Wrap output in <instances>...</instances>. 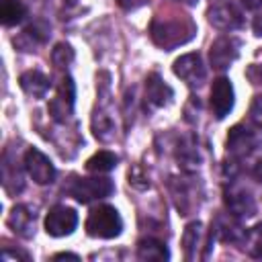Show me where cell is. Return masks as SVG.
Returning a JSON list of instances; mask_svg holds the SVG:
<instances>
[{"label": "cell", "mask_w": 262, "mask_h": 262, "mask_svg": "<svg viewBox=\"0 0 262 262\" xmlns=\"http://www.w3.org/2000/svg\"><path fill=\"white\" fill-rule=\"evenodd\" d=\"M194 33H196V27L188 16H180V18L156 16L149 25L151 41L166 51L188 43L194 37Z\"/></svg>", "instance_id": "cell-1"}, {"label": "cell", "mask_w": 262, "mask_h": 262, "mask_svg": "<svg viewBox=\"0 0 262 262\" xmlns=\"http://www.w3.org/2000/svg\"><path fill=\"white\" fill-rule=\"evenodd\" d=\"M123 219L113 205H98L90 211L86 219V233L100 239H113L121 235Z\"/></svg>", "instance_id": "cell-2"}, {"label": "cell", "mask_w": 262, "mask_h": 262, "mask_svg": "<svg viewBox=\"0 0 262 262\" xmlns=\"http://www.w3.org/2000/svg\"><path fill=\"white\" fill-rule=\"evenodd\" d=\"M115 184L111 178H102V176H92V178H78L72 176L70 184L66 186V192L70 196H74L78 203L88 205L96 199H104L108 194H113Z\"/></svg>", "instance_id": "cell-3"}, {"label": "cell", "mask_w": 262, "mask_h": 262, "mask_svg": "<svg viewBox=\"0 0 262 262\" xmlns=\"http://www.w3.org/2000/svg\"><path fill=\"white\" fill-rule=\"evenodd\" d=\"M207 20L217 31H235L244 27V14L231 0H217L207 10Z\"/></svg>", "instance_id": "cell-4"}, {"label": "cell", "mask_w": 262, "mask_h": 262, "mask_svg": "<svg viewBox=\"0 0 262 262\" xmlns=\"http://www.w3.org/2000/svg\"><path fill=\"white\" fill-rule=\"evenodd\" d=\"M223 201L227 211L235 217H252L256 213V201L252 192L239 182H229L223 188Z\"/></svg>", "instance_id": "cell-5"}, {"label": "cell", "mask_w": 262, "mask_h": 262, "mask_svg": "<svg viewBox=\"0 0 262 262\" xmlns=\"http://www.w3.org/2000/svg\"><path fill=\"white\" fill-rule=\"evenodd\" d=\"M172 70H174V74H176L182 82H186L190 88H199V86H203V82L207 80V68H205V63H203L201 53H184V55H180V57L174 61Z\"/></svg>", "instance_id": "cell-6"}, {"label": "cell", "mask_w": 262, "mask_h": 262, "mask_svg": "<svg viewBox=\"0 0 262 262\" xmlns=\"http://www.w3.org/2000/svg\"><path fill=\"white\" fill-rule=\"evenodd\" d=\"M78 225V213L72 207L55 205L49 209L45 217V231L51 237H63L70 235Z\"/></svg>", "instance_id": "cell-7"}, {"label": "cell", "mask_w": 262, "mask_h": 262, "mask_svg": "<svg viewBox=\"0 0 262 262\" xmlns=\"http://www.w3.org/2000/svg\"><path fill=\"white\" fill-rule=\"evenodd\" d=\"M23 164H25V170L29 172V176L37 184H51L55 180V166L51 164V160L41 149L29 147L25 151Z\"/></svg>", "instance_id": "cell-8"}, {"label": "cell", "mask_w": 262, "mask_h": 262, "mask_svg": "<svg viewBox=\"0 0 262 262\" xmlns=\"http://www.w3.org/2000/svg\"><path fill=\"white\" fill-rule=\"evenodd\" d=\"M74 98H76V86H74V80L70 76H63L59 88H57V94L55 98H51L49 102V115L53 121L57 123H63L70 119L72 111H74Z\"/></svg>", "instance_id": "cell-9"}, {"label": "cell", "mask_w": 262, "mask_h": 262, "mask_svg": "<svg viewBox=\"0 0 262 262\" xmlns=\"http://www.w3.org/2000/svg\"><path fill=\"white\" fill-rule=\"evenodd\" d=\"M260 145V139L254 131H250L244 125H235L229 129L227 135V154H231L235 160L248 158L250 154L256 151V147Z\"/></svg>", "instance_id": "cell-10"}, {"label": "cell", "mask_w": 262, "mask_h": 262, "mask_svg": "<svg viewBox=\"0 0 262 262\" xmlns=\"http://www.w3.org/2000/svg\"><path fill=\"white\" fill-rule=\"evenodd\" d=\"M239 39L235 37H219L217 41H213L211 45V51H209V57H211V66L219 72L227 70L239 55Z\"/></svg>", "instance_id": "cell-11"}, {"label": "cell", "mask_w": 262, "mask_h": 262, "mask_svg": "<svg viewBox=\"0 0 262 262\" xmlns=\"http://www.w3.org/2000/svg\"><path fill=\"white\" fill-rule=\"evenodd\" d=\"M233 108V86L229 78H217L211 86V111L215 119H225Z\"/></svg>", "instance_id": "cell-12"}, {"label": "cell", "mask_w": 262, "mask_h": 262, "mask_svg": "<svg viewBox=\"0 0 262 262\" xmlns=\"http://www.w3.org/2000/svg\"><path fill=\"white\" fill-rule=\"evenodd\" d=\"M215 237V233L211 231L209 237L205 235V229H203V223L201 221H192L184 227V233H182V246H184V256L186 260H194L199 258V250L205 246V252L209 256V250H211V239Z\"/></svg>", "instance_id": "cell-13"}, {"label": "cell", "mask_w": 262, "mask_h": 262, "mask_svg": "<svg viewBox=\"0 0 262 262\" xmlns=\"http://www.w3.org/2000/svg\"><path fill=\"white\" fill-rule=\"evenodd\" d=\"M174 96V90L160 78V74H149L145 80V104L151 108H162L170 104Z\"/></svg>", "instance_id": "cell-14"}, {"label": "cell", "mask_w": 262, "mask_h": 262, "mask_svg": "<svg viewBox=\"0 0 262 262\" xmlns=\"http://www.w3.org/2000/svg\"><path fill=\"white\" fill-rule=\"evenodd\" d=\"M211 231H213L221 242L244 244V239H246V231H248V229H244V227L239 225V221L235 219V215L229 213V217L219 215V217L215 219V223L211 225Z\"/></svg>", "instance_id": "cell-15"}, {"label": "cell", "mask_w": 262, "mask_h": 262, "mask_svg": "<svg viewBox=\"0 0 262 262\" xmlns=\"http://www.w3.org/2000/svg\"><path fill=\"white\" fill-rule=\"evenodd\" d=\"M6 223L12 229V233H16L18 237H33V233H35V213L27 205L12 207Z\"/></svg>", "instance_id": "cell-16"}, {"label": "cell", "mask_w": 262, "mask_h": 262, "mask_svg": "<svg viewBox=\"0 0 262 262\" xmlns=\"http://www.w3.org/2000/svg\"><path fill=\"white\" fill-rule=\"evenodd\" d=\"M51 29H49V25L45 23V20H35L33 25H29L16 39H14V45L16 47H20L23 51H35V47L37 45H41V43H45L47 39H49V33Z\"/></svg>", "instance_id": "cell-17"}, {"label": "cell", "mask_w": 262, "mask_h": 262, "mask_svg": "<svg viewBox=\"0 0 262 262\" xmlns=\"http://www.w3.org/2000/svg\"><path fill=\"white\" fill-rule=\"evenodd\" d=\"M18 82H20V88L33 98H43L47 94V90L51 88V80L39 70H29V72L20 74Z\"/></svg>", "instance_id": "cell-18"}, {"label": "cell", "mask_w": 262, "mask_h": 262, "mask_svg": "<svg viewBox=\"0 0 262 262\" xmlns=\"http://www.w3.org/2000/svg\"><path fill=\"white\" fill-rule=\"evenodd\" d=\"M137 258L143 262H164L170 258V252L164 242L156 237H141L137 242Z\"/></svg>", "instance_id": "cell-19"}, {"label": "cell", "mask_w": 262, "mask_h": 262, "mask_svg": "<svg viewBox=\"0 0 262 262\" xmlns=\"http://www.w3.org/2000/svg\"><path fill=\"white\" fill-rule=\"evenodd\" d=\"M170 188H172V194H174V201H176V207L182 215H188V211L196 205V190L194 188H188L184 180H176V182H170Z\"/></svg>", "instance_id": "cell-20"}, {"label": "cell", "mask_w": 262, "mask_h": 262, "mask_svg": "<svg viewBox=\"0 0 262 262\" xmlns=\"http://www.w3.org/2000/svg\"><path fill=\"white\" fill-rule=\"evenodd\" d=\"M27 16V4L23 0H2L0 2V20L4 27H14Z\"/></svg>", "instance_id": "cell-21"}, {"label": "cell", "mask_w": 262, "mask_h": 262, "mask_svg": "<svg viewBox=\"0 0 262 262\" xmlns=\"http://www.w3.org/2000/svg\"><path fill=\"white\" fill-rule=\"evenodd\" d=\"M92 131L100 141H111L115 137V121L104 108H96L92 115Z\"/></svg>", "instance_id": "cell-22"}, {"label": "cell", "mask_w": 262, "mask_h": 262, "mask_svg": "<svg viewBox=\"0 0 262 262\" xmlns=\"http://www.w3.org/2000/svg\"><path fill=\"white\" fill-rule=\"evenodd\" d=\"M117 164H119V158H117L113 151L100 149V151H96V154L86 162V170L100 174V172H111Z\"/></svg>", "instance_id": "cell-23"}, {"label": "cell", "mask_w": 262, "mask_h": 262, "mask_svg": "<svg viewBox=\"0 0 262 262\" xmlns=\"http://www.w3.org/2000/svg\"><path fill=\"white\" fill-rule=\"evenodd\" d=\"M244 248H246L248 256L262 260V223H258V225H254L252 229L246 231Z\"/></svg>", "instance_id": "cell-24"}, {"label": "cell", "mask_w": 262, "mask_h": 262, "mask_svg": "<svg viewBox=\"0 0 262 262\" xmlns=\"http://www.w3.org/2000/svg\"><path fill=\"white\" fill-rule=\"evenodd\" d=\"M178 160L186 166V164H199L201 162V149H199V143H194L192 137H186L180 145H178Z\"/></svg>", "instance_id": "cell-25"}, {"label": "cell", "mask_w": 262, "mask_h": 262, "mask_svg": "<svg viewBox=\"0 0 262 262\" xmlns=\"http://www.w3.org/2000/svg\"><path fill=\"white\" fill-rule=\"evenodd\" d=\"M51 61L57 66V68H66L74 61V49L70 43H57L51 51Z\"/></svg>", "instance_id": "cell-26"}, {"label": "cell", "mask_w": 262, "mask_h": 262, "mask_svg": "<svg viewBox=\"0 0 262 262\" xmlns=\"http://www.w3.org/2000/svg\"><path fill=\"white\" fill-rule=\"evenodd\" d=\"M129 184L135 186V188H147L149 180H147L145 174L139 170V166H133V168L129 170Z\"/></svg>", "instance_id": "cell-27"}, {"label": "cell", "mask_w": 262, "mask_h": 262, "mask_svg": "<svg viewBox=\"0 0 262 262\" xmlns=\"http://www.w3.org/2000/svg\"><path fill=\"white\" fill-rule=\"evenodd\" d=\"M250 119L254 125L262 127V94H256L250 104Z\"/></svg>", "instance_id": "cell-28"}, {"label": "cell", "mask_w": 262, "mask_h": 262, "mask_svg": "<svg viewBox=\"0 0 262 262\" xmlns=\"http://www.w3.org/2000/svg\"><path fill=\"white\" fill-rule=\"evenodd\" d=\"M12 260H29V256H27V254H18V252L4 250V252H2V262H12Z\"/></svg>", "instance_id": "cell-29"}, {"label": "cell", "mask_w": 262, "mask_h": 262, "mask_svg": "<svg viewBox=\"0 0 262 262\" xmlns=\"http://www.w3.org/2000/svg\"><path fill=\"white\" fill-rule=\"evenodd\" d=\"M117 2H119V6L125 8V10H135V8L143 6L147 0H117Z\"/></svg>", "instance_id": "cell-30"}, {"label": "cell", "mask_w": 262, "mask_h": 262, "mask_svg": "<svg viewBox=\"0 0 262 262\" xmlns=\"http://www.w3.org/2000/svg\"><path fill=\"white\" fill-rule=\"evenodd\" d=\"M239 2H242V6H246L248 10H256V8L262 6V0H239Z\"/></svg>", "instance_id": "cell-31"}, {"label": "cell", "mask_w": 262, "mask_h": 262, "mask_svg": "<svg viewBox=\"0 0 262 262\" xmlns=\"http://www.w3.org/2000/svg\"><path fill=\"white\" fill-rule=\"evenodd\" d=\"M252 176H254L258 182H262V160H260V162L254 166V170H252Z\"/></svg>", "instance_id": "cell-32"}, {"label": "cell", "mask_w": 262, "mask_h": 262, "mask_svg": "<svg viewBox=\"0 0 262 262\" xmlns=\"http://www.w3.org/2000/svg\"><path fill=\"white\" fill-rule=\"evenodd\" d=\"M63 258H72V260H80V256L76 254H70V252H61V254H55L53 260H63Z\"/></svg>", "instance_id": "cell-33"}, {"label": "cell", "mask_w": 262, "mask_h": 262, "mask_svg": "<svg viewBox=\"0 0 262 262\" xmlns=\"http://www.w3.org/2000/svg\"><path fill=\"white\" fill-rule=\"evenodd\" d=\"M254 31H256V35H262V14L256 16V20H254Z\"/></svg>", "instance_id": "cell-34"}, {"label": "cell", "mask_w": 262, "mask_h": 262, "mask_svg": "<svg viewBox=\"0 0 262 262\" xmlns=\"http://www.w3.org/2000/svg\"><path fill=\"white\" fill-rule=\"evenodd\" d=\"M176 2H184V4H188V6H192V4H196V0H176Z\"/></svg>", "instance_id": "cell-35"}, {"label": "cell", "mask_w": 262, "mask_h": 262, "mask_svg": "<svg viewBox=\"0 0 262 262\" xmlns=\"http://www.w3.org/2000/svg\"><path fill=\"white\" fill-rule=\"evenodd\" d=\"M258 80H260V84H262V66L258 68Z\"/></svg>", "instance_id": "cell-36"}]
</instances>
